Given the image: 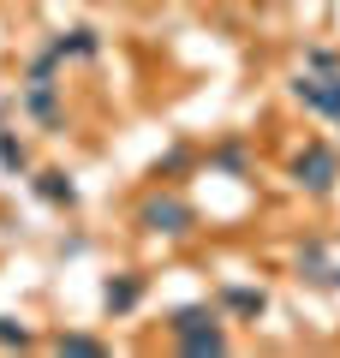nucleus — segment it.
I'll return each instance as SVG.
<instances>
[{
	"instance_id": "f257e3e1",
	"label": "nucleus",
	"mask_w": 340,
	"mask_h": 358,
	"mask_svg": "<svg viewBox=\"0 0 340 358\" xmlns=\"http://www.w3.org/2000/svg\"><path fill=\"white\" fill-rule=\"evenodd\" d=\"M132 233H143V239H197L203 215L179 185H150L132 203Z\"/></svg>"
},
{
	"instance_id": "f03ea898",
	"label": "nucleus",
	"mask_w": 340,
	"mask_h": 358,
	"mask_svg": "<svg viewBox=\"0 0 340 358\" xmlns=\"http://www.w3.org/2000/svg\"><path fill=\"white\" fill-rule=\"evenodd\" d=\"M287 179H292V192H304L311 203H328L340 192V150L328 138H304L287 155Z\"/></svg>"
},
{
	"instance_id": "7ed1b4c3",
	"label": "nucleus",
	"mask_w": 340,
	"mask_h": 358,
	"mask_svg": "<svg viewBox=\"0 0 340 358\" xmlns=\"http://www.w3.org/2000/svg\"><path fill=\"white\" fill-rule=\"evenodd\" d=\"M155 275L150 268H113V275H101V317L108 322H126L143 310V299H150Z\"/></svg>"
},
{
	"instance_id": "20e7f679",
	"label": "nucleus",
	"mask_w": 340,
	"mask_h": 358,
	"mask_svg": "<svg viewBox=\"0 0 340 358\" xmlns=\"http://www.w3.org/2000/svg\"><path fill=\"white\" fill-rule=\"evenodd\" d=\"M203 167L221 173V179H233V185H251L257 179V150H251L245 131H227V138H215L209 150H203Z\"/></svg>"
},
{
	"instance_id": "39448f33",
	"label": "nucleus",
	"mask_w": 340,
	"mask_h": 358,
	"mask_svg": "<svg viewBox=\"0 0 340 358\" xmlns=\"http://www.w3.org/2000/svg\"><path fill=\"white\" fill-rule=\"evenodd\" d=\"M30 197H36L42 209H54V215H78V203H84V192H78V179L66 173V167H30Z\"/></svg>"
},
{
	"instance_id": "423d86ee",
	"label": "nucleus",
	"mask_w": 340,
	"mask_h": 358,
	"mask_svg": "<svg viewBox=\"0 0 340 358\" xmlns=\"http://www.w3.org/2000/svg\"><path fill=\"white\" fill-rule=\"evenodd\" d=\"M60 102H66V78H54V84H24V90H18V114L36 120L42 131H60V126H66Z\"/></svg>"
},
{
	"instance_id": "0eeeda50",
	"label": "nucleus",
	"mask_w": 340,
	"mask_h": 358,
	"mask_svg": "<svg viewBox=\"0 0 340 358\" xmlns=\"http://www.w3.org/2000/svg\"><path fill=\"white\" fill-rule=\"evenodd\" d=\"M215 305H221L227 322H263L269 317V293L251 281H221L215 287Z\"/></svg>"
},
{
	"instance_id": "6e6552de",
	"label": "nucleus",
	"mask_w": 340,
	"mask_h": 358,
	"mask_svg": "<svg viewBox=\"0 0 340 358\" xmlns=\"http://www.w3.org/2000/svg\"><path fill=\"white\" fill-rule=\"evenodd\" d=\"M48 48L60 54V66H90V60H101V30L96 24H66L48 36Z\"/></svg>"
},
{
	"instance_id": "1a4fd4ad",
	"label": "nucleus",
	"mask_w": 340,
	"mask_h": 358,
	"mask_svg": "<svg viewBox=\"0 0 340 358\" xmlns=\"http://www.w3.org/2000/svg\"><path fill=\"white\" fill-rule=\"evenodd\" d=\"M197 167H203V150L179 138V143H167V150L150 162V179H155V185H185V179L197 173Z\"/></svg>"
},
{
	"instance_id": "9d476101",
	"label": "nucleus",
	"mask_w": 340,
	"mask_h": 358,
	"mask_svg": "<svg viewBox=\"0 0 340 358\" xmlns=\"http://www.w3.org/2000/svg\"><path fill=\"white\" fill-rule=\"evenodd\" d=\"M167 352H179V358H221V352H233V334H227V322L185 329V334H173V341H167Z\"/></svg>"
},
{
	"instance_id": "9b49d317",
	"label": "nucleus",
	"mask_w": 340,
	"mask_h": 358,
	"mask_svg": "<svg viewBox=\"0 0 340 358\" xmlns=\"http://www.w3.org/2000/svg\"><path fill=\"white\" fill-rule=\"evenodd\" d=\"M209 322H227L215 299H191V305H173V310L162 317V341H173V334H185V329H209Z\"/></svg>"
},
{
	"instance_id": "f8f14e48",
	"label": "nucleus",
	"mask_w": 340,
	"mask_h": 358,
	"mask_svg": "<svg viewBox=\"0 0 340 358\" xmlns=\"http://www.w3.org/2000/svg\"><path fill=\"white\" fill-rule=\"evenodd\" d=\"M30 167H36V150H30V138H24V131L13 126V120H6V126H0V173L24 179Z\"/></svg>"
},
{
	"instance_id": "ddd939ff",
	"label": "nucleus",
	"mask_w": 340,
	"mask_h": 358,
	"mask_svg": "<svg viewBox=\"0 0 340 358\" xmlns=\"http://www.w3.org/2000/svg\"><path fill=\"white\" fill-rule=\"evenodd\" d=\"M48 352H60V358H101V352H113L101 334H90V329H60L54 341H42Z\"/></svg>"
},
{
	"instance_id": "4468645a",
	"label": "nucleus",
	"mask_w": 340,
	"mask_h": 358,
	"mask_svg": "<svg viewBox=\"0 0 340 358\" xmlns=\"http://www.w3.org/2000/svg\"><path fill=\"white\" fill-rule=\"evenodd\" d=\"M328 263H334V257H328L323 239H304L299 251H292V275H299L304 287H323V281H328Z\"/></svg>"
},
{
	"instance_id": "2eb2a0df",
	"label": "nucleus",
	"mask_w": 340,
	"mask_h": 358,
	"mask_svg": "<svg viewBox=\"0 0 340 358\" xmlns=\"http://www.w3.org/2000/svg\"><path fill=\"white\" fill-rule=\"evenodd\" d=\"M36 346H42V334L24 317H13V310L0 317V352H36Z\"/></svg>"
},
{
	"instance_id": "dca6fc26",
	"label": "nucleus",
	"mask_w": 340,
	"mask_h": 358,
	"mask_svg": "<svg viewBox=\"0 0 340 358\" xmlns=\"http://www.w3.org/2000/svg\"><path fill=\"white\" fill-rule=\"evenodd\" d=\"M54 78H66V66H60V54L42 42V48L24 60V84H54Z\"/></svg>"
},
{
	"instance_id": "f3484780",
	"label": "nucleus",
	"mask_w": 340,
	"mask_h": 358,
	"mask_svg": "<svg viewBox=\"0 0 340 358\" xmlns=\"http://www.w3.org/2000/svg\"><path fill=\"white\" fill-rule=\"evenodd\" d=\"M304 72L334 78V72H340V54H334V48H304Z\"/></svg>"
},
{
	"instance_id": "a211bd4d",
	"label": "nucleus",
	"mask_w": 340,
	"mask_h": 358,
	"mask_svg": "<svg viewBox=\"0 0 340 358\" xmlns=\"http://www.w3.org/2000/svg\"><path fill=\"white\" fill-rule=\"evenodd\" d=\"M60 257H90V233H66V239H60Z\"/></svg>"
},
{
	"instance_id": "6ab92c4d",
	"label": "nucleus",
	"mask_w": 340,
	"mask_h": 358,
	"mask_svg": "<svg viewBox=\"0 0 340 358\" xmlns=\"http://www.w3.org/2000/svg\"><path fill=\"white\" fill-rule=\"evenodd\" d=\"M328 120H334V126H340V72L328 78Z\"/></svg>"
},
{
	"instance_id": "aec40b11",
	"label": "nucleus",
	"mask_w": 340,
	"mask_h": 358,
	"mask_svg": "<svg viewBox=\"0 0 340 358\" xmlns=\"http://www.w3.org/2000/svg\"><path fill=\"white\" fill-rule=\"evenodd\" d=\"M13 114H18V96H0V126H6Z\"/></svg>"
},
{
	"instance_id": "412c9836",
	"label": "nucleus",
	"mask_w": 340,
	"mask_h": 358,
	"mask_svg": "<svg viewBox=\"0 0 340 358\" xmlns=\"http://www.w3.org/2000/svg\"><path fill=\"white\" fill-rule=\"evenodd\" d=\"M323 287H328V293H340V263H328V281Z\"/></svg>"
}]
</instances>
